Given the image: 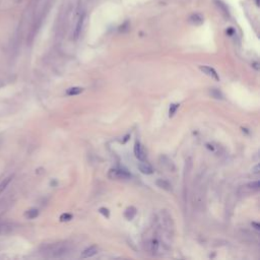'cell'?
<instances>
[{"mask_svg":"<svg viewBox=\"0 0 260 260\" xmlns=\"http://www.w3.org/2000/svg\"><path fill=\"white\" fill-rule=\"evenodd\" d=\"M68 252V245L66 243H55L49 244L43 247L42 253L51 258H60L62 256L66 255Z\"/></svg>","mask_w":260,"mask_h":260,"instance_id":"6da1fadb","label":"cell"},{"mask_svg":"<svg viewBox=\"0 0 260 260\" xmlns=\"http://www.w3.org/2000/svg\"><path fill=\"white\" fill-rule=\"evenodd\" d=\"M109 178L111 179H123V180H128L131 178V174L127 172L126 170H111L109 172Z\"/></svg>","mask_w":260,"mask_h":260,"instance_id":"7a4b0ae2","label":"cell"},{"mask_svg":"<svg viewBox=\"0 0 260 260\" xmlns=\"http://www.w3.org/2000/svg\"><path fill=\"white\" fill-rule=\"evenodd\" d=\"M134 154H135V157L139 161H144L145 160L144 150H143V148H142L141 144L138 141H136L135 144H134Z\"/></svg>","mask_w":260,"mask_h":260,"instance_id":"3957f363","label":"cell"},{"mask_svg":"<svg viewBox=\"0 0 260 260\" xmlns=\"http://www.w3.org/2000/svg\"><path fill=\"white\" fill-rule=\"evenodd\" d=\"M199 69H200V70L203 73H205L206 75L212 77V78H214L215 80H219V77L218 75V73H217V71H215L213 68L208 67V66H200V67H199Z\"/></svg>","mask_w":260,"mask_h":260,"instance_id":"277c9868","label":"cell"},{"mask_svg":"<svg viewBox=\"0 0 260 260\" xmlns=\"http://www.w3.org/2000/svg\"><path fill=\"white\" fill-rule=\"evenodd\" d=\"M138 168H139L140 172L142 174H145V175H150V174H152V172H153L152 166H150L149 164H148V162H145L144 161H141V162L138 164Z\"/></svg>","mask_w":260,"mask_h":260,"instance_id":"5b68a950","label":"cell"},{"mask_svg":"<svg viewBox=\"0 0 260 260\" xmlns=\"http://www.w3.org/2000/svg\"><path fill=\"white\" fill-rule=\"evenodd\" d=\"M98 253V247L97 246H91L89 248H87L82 253H81V258H89L92 257L93 255Z\"/></svg>","mask_w":260,"mask_h":260,"instance_id":"8992f818","label":"cell"},{"mask_svg":"<svg viewBox=\"0 0 260 260\" xmlns=\"http://www.w3.org/2000/svg\"><path fill=\"white\" fill-rule=\"evenodd\" d=\"M156 184L158 185V187L168 191V192H171V191H172V185H171L167 180H164V179H158V180H157Z\"/></svg>","mask_w":260,"mask_h":260,"instance_id":"52a82bcc","label":"cell"},{"mask_svg":"<svg viewBox=\"0 0 260 260\" xmlns=\"http://www.w3.org/2000/svg\"><path fill=\"white\" fill-rule=\"evenodd\" d=\"M135 214H136V209L131 206V207H128V208L125 210L124 217L127 219H129V221H131V219H133V218L135 217Z\"/></svg>","mask_w":260,"mask_h":260,"instance_id":"ba28073f","label":"cell"},{"mask_svg":"<svg viewBox=\"0 0 260 260\" xmlns=\"http://www.w3.org/2000/svg\"><path fill=\"white\" fill-rule=\"evenodd\" d=\"M39 215V210L37 208H32L30 210L26 211V213H24V217L28 219H34Z\"/></svg>","mask_w":260,"mask_h":260,"instance_id":"9c48e42d","label":"cell"},{"mask_svg":"<svg viewBox=\"0 0 260 260\" xmlns=\"http://www.w3.org/2000/svg\"><path fill=\"white\" fill-rule=\"evenodd\" d=\"M82 92H83V88L74 87V88H68L67 91H66V95H68V96H76V95H79V93H81Z\"/></svg>","mask_w":260,"mask_h":260,"instance_id":"30bf717a","label":"cell"},{"mask_svg":"<svg viewBox=\"0 0 260 260\" xmlns=\"http://www.w3.org/2000/svg\"><path fill=\"white\" fill-rule=\"evenodd\" d=\"M11 179H12V176H9V177H7L6 179H4V180L2 181V183L0 184V192H2V191L5 190V188L7 187V185L10 183Z\"/></svg>","mask_w":260,"mask_h":260,"instance_id":"8fae6325","label":"cell"},{"mask_svg":"<svg viewBox=\"0 0 260 260\" xmlns=\"http://www.w3.org/2000/svg\"><path fill=\"white\" fill-rule=\"evenodd\" d=\"M179 104H172L170 106V109H169V117H173L175 115V113H176L177 109L179 108Z\"/></svg>","mask_w":260,"mask_h":260,"instance_id":"7c38bea8","label":"cell"},{"mask_svg":"<svg viewBox=\"0 0 260 260\" xmlns=\"http://www.w3.org/2000/svg\"><path fill=\"white\" fill-rule=\"evenodd\" d=\"M210 93H211V96H212L213 98H215V99H222V92H219L218 89H215V88L211 89Z\"/></svg>","mask_w":260,"mask_h":260,"instance_id":"4fadbf2b","label":"cell"},{"mask_svg":"<svg viewBox=\"0 0 260 260\" xmlns=\"http://www.w3.org/2000/svg\"><path fill=\"white\" fill-rule=\"evenodd\" d=\"M71 218H72V215H71V214H69V213H63V214H61L60 221H61V222H68V221H70Z\"/></svg>","mask_w":260,"mask_h":260,"instance_id":"5bb4252c","label":"cell"},{"mask_svg":"<svg viewBox=\"0 0 260 260\" xmlns=\"http://www.w3.org/2000/svg\"><path fill=\"white\" fill-rule=\"evenodd\" d=\"M100 212L102 213L104 215V217H106V218H109V215H110V211H109V209L108 208H106V207H101L100 208Z\"/></svg>","mask_w":260,"mask_h":260,"instance_id":"9a60e30c","label":"cell"},{"mask_svg":"<svg viewBox=\"0 0 260 260\" xmlns=\"http://www.w3.org/2000/svg\"><path fill=\"white\" fill-rule=\"evenodd\" d=\"M249 186H250L251 189H254V190H256V191L259 190V182H258V181L253 182V183H250Z\"/></svg>","mask_w":260,"mask_h":260,"instance_id":"2e32d148","label":"cell"},{"mask_svg":"<svg viewBox=\"0 0 260 260\" xmlns=\"http://www.w3.org/2000/svg\"><path fill=\"white\" fill-rule=\"evenodd\" d=\"M252 173H254V174H258L259 173V165L255 166L254 168L252 169Z\"/></svg>","mask_w":260,"mask_h":260,"instance_id":"e0dca14e","label":"cell"},{"mask_svg":"<svg viewBox=\"0 0 260 260\" xmlns=\"http://www.w3.org/2000/svg\"><path fill=\"white\" fill-rule=\"evenodd\" d=\"M252 226L255 227V229L257 230V231H259V229H260V226L258 225V223H256V222H252Z\"/></svg>","mask_w":260,"mask_h":260,"instance_id":"ac0fdd59","label":"cell"},{"mask_svg":"<svg viewBox=\"0 0 260 260\" xmlns=\"http://www.w3.org/2000/svg\"><path fill=\"white\" fill-rule=\"evenodd\" d=\"M128 138H129V135H126V136H125V138H124V140L122 141V142H123V143H125V142L128 140Z\"/></svg>","mask_w":260,"mask_h":260,"instance_id":"d6986e66","label":"cell"}]
</instances>
